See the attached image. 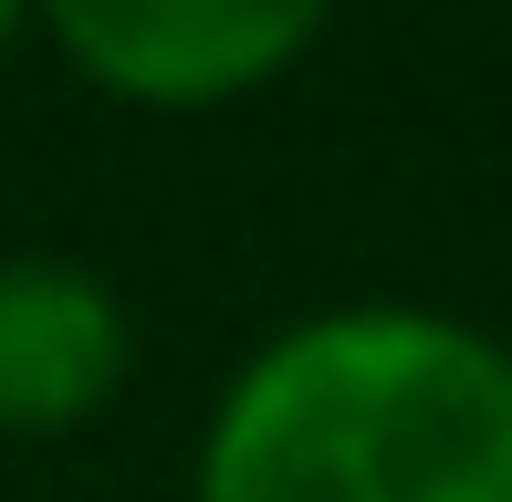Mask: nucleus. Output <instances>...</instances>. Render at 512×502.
<instances>
[{"instance_id": "obj_1", "label": "nucleus", "mask_w": 512, "mask_h": 502, "mask_svg": "<svg viewBox=\"0 0 512 502\" xmlns=\"http://www.w3.org/2000/svg\"><path fill=\"white\" fill-rule=\"evenodd\" d=\"M199 502H512V356L408 304L314 314L220 398Z\"/></svg>"}, {"instance_id": "obj_3", "label": "nucleus", "mask_w": 512, "mask_h": 502, "mask_svg": "<svg viewBox=\"0 0 512 502\" xmlns=\"http://www.w3.org/2000/svg\"><path fill=\"white\" fill-rule=\"evenodd\" d=\"M126 304L84 262H0V440L84 429L126 387Z\"/></svg>"}, {"instance_id": "obj_4", "label": "nucleus", "mask_w": 512, "mask_h": 502, "mask_svg": "<svg viewBox=\"0 0 512 502\" xmlns=\"http://www.w3.org/2000/svg\"><path fill=\"white\" fill-rule=\"evenodd\" d=\"M11 32H21V0H0V42H11Z\"/></svg>"}, {"instance_id": "obj_2", "label": "nucleus", "mask_w": 512, "mask_h": 502, "mask_svg": "<svg viewBox=\"0 0 512 502\" xmlns=\"http://www.w3.org/2000/svg\"><path fill=\"white\" fill-rule=\"evenodd\" d=\"M63 53L126 105H230L324 32L335 0H42Z\"/></svg>"}]
</instances>
